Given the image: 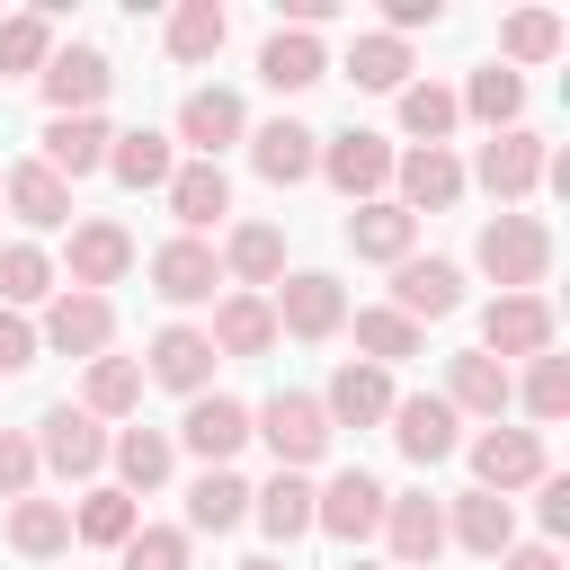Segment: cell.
<instances>
[{"instance_id": "obj_38", "label": "cell", "mask_w": 570, "mask_h": 570, "mask_svg": "<svg viewBox=\"0 0 570 570\" xmlns=\"http://www.w3.org/2000/svg\"><path fill=\"white\" fill-rule=\"evenodd\" d=\"M249 508H258V525H267L276 543L312 534V481H303V472H276L267 490H249Z\"/></svg>"}, {"instance_id": "obj_49", "label": "cell", "mask_w": 570, "mask_h": 570, "mask_svg": "<svg viewBox=\"0 0 570 570\" xmlns=\"http://www.w3.org/2000/svg\"><path fill=\"white\" fill-rule=\"evenodd\" d=\"M27 481H36V436L0 428V499H27Z\"/></svg>"}, {"instance_id": "obj_6", "label": "cell", "mask_w": 570, "mask_h": 570, "mask_svg": "<svg viewBox=\"0 0 570 570\" xmlns=\"http://www.w3.org/2000/svg\"><path fill=\"white\" fill-rule=\"evenodd\" d=\"M543 160H552V151H543V134L508 125V134H490V142H481V160H472V169H481V187H490L499 205H517V196H534V187H543Z\"/></svg>"}, {"instance_id": "obj_24", "label": "cell", "mask_w": 570, "mask_h": 570, "mask_svg": "<svg viewBox=\"0 0 570 570\" xmlns=\"http://www.w3.org/2000/svg\"><path fill=\"white\" fill-rule=\"evenodd\" d=\"M151 383H169V392H205L214 383V338L205 330H187V321H169L160 338H151Z\"/></svg>"}, {"instance_id": "obj_4", "label": "cell", "mask_w": 570, "mask_h": 570, "mask_svg": "<svg viewBox=\"0 0 570 570\" xmlns=\"http://www.w3.org/2000/svg\"><path fill=\"white\" fill-rule=\"evenodd\" d=\"M481 356H552V303L543 294H499L481 312Z\"/></svg>"}, {"instance_id": "obj_12", "label": "cell", "mask_w": 570, "mask_h": 570, "mask_svg": "<svg viewBox=\"0 0 570 570\" xmlns=\"http://www.w3.org/2000/svg\"><path fill=\"white\" fill-rule=\"evenodd\" d=\"M463 303V267L454 258H401L392 267V312L401 321H445Z\"/></svg>"}, {"instance_id": "obj_20", "label": "cell", "mask_w": 570, "mask_h": 570, "mask_svg": "<svg viewBox=\"0 0 570 570\" xmlns=\"http://www.w3.org/2000/svg\"><path fill=\"white\" fill-rule=\"evenodd\" d=\"M107 142H116V125H107V116H53V125H45V169L71 187V178L107 169Z\"/></svg>"}, {"instance_id": "obj_21", "label": "cell", "mask_w": 570, "mask_h": 570, "mask_svg": "<svg viewBox=\"0 0 570 570\" xmlns=\"http://www.w3.org/2000/svg\"><path fill=\"white\" fill-rule=\"evenodd\" d=\"M508 401H517V383H508V365H499V356H481V347H472V356H454V365H445V410H454V419H499Z\"/></svg>"}, {"instance_id": "obj_52", "label": "cell", "mask_w": 570, "mask_h": 570, "mask_svg": "<svg viewBox=\"0 0 570 570\" xmlns=\"http://www.w3.org/2000/svg\"><path fill=\"white\" fill-rule=\"evenodd\" d=\"M499 570H561V552H552V543H508Z\"/></svg>"}, {"instance_id": "obj_47", "label": "cell", "mask_w": 570, "mask_h": 570, "mask_svg": "<svg viewBox=\"0 0 570 570\" xmlns=\"http://www.w3.org/2000/svg\"><path fill=\"white\" fill-rule=\"evenodd\" d=\"M116 552L125 570H187V525H134Z\"/></svg>"}, {"instance_id": "obj_3", "label": "cell", "mask_w": 570, "mask_h": 570, "mask_svg": "<svg viewBox=\"0 0 570 570\" xmlns=\"http://www.w3.org/2000/svg\"><path fill=\"white\" fill-rule=\"evenodd\" d=\"M321 178H330L347 205H374V187H392V142L365 134V125H347V134L321 142Z\"/></svg>"}, {"instance_id": "obj_27", "label": "cell", "mask_w": 570, "mask_h": 570, "mask_svg": "<svg viewBox=\"0 0 570 570\" xmlns=\"http://www.w3.org/2000/svg\"><path fill=\"white\" fill-rule=\"evenodd\" d=\"M205 338H214V356H267V347H276V312H267V294H223Z\"/></svg>"}, {"instance_id": "obj_33", "label": "cell", "mask_w": 570, "mask_h": 570, "mask_svg": "<svg viewBox=\"0 0 570 570\" xmlns=\"http://www.w3.org/2000/svg\"><path fill=\"white\" fill-rule=\"evenodd\" d=\"M9 552H27V561L71 552V508H62V499H18V508H9Z\"/></svg>"}, {"instance_id": "obj_16", "label": "cell", "mask_w": 570, "mask_h": 570, "mask_svg": "<svg viewBox=\"0 0 570 570\" xmlns=\"http://www.w3.org/2000/svg\"><path fill=\"white\" fill-rule=\"evenodd\" d=\"M36 80H45L53 116H98V98H107V80H116V71H107V53H98V45H71V53H53Z\"/></svg>"}, {"instance_id": "obj_35", "label": "cell", "mask_w": 570, "mask_h": 570, "mask_svg": "<svg viewBox=\"0 0 570 570\" xmlns=\"http://www.w3.org/2000/svg\"><path fill=\"white\" fill-rule=\"evenodd\" d=\"M223 267L240 276V294H249V285H276V276H285V232H276V223H240V232L223 240Z\"/></svg>"}, {"instance_id": "obj_5", "label": "cell", "mask_w": 570, "mask_h": 570, "mask_svg": "<svg viewBox=\"0 0 570 570\" xmlns=\"http://www.w3.org/2000/svg\"><path fill=\"white\" fill-rule=\"evenodd\" d=\"M36 463H53L62 481H89V472L107 463V428H98L89 410H71V401H62V410H45V419H36Z\"/></svg>"}, {"instance_id": "obj_13", "label": "cell", "mask_w": 570, "mask_h": 570, "mask_svg": "<svg viewBox=\"0 0 570 570\" xmlns=\"http://www.w3.org/2000/svg\"><path fill=\"white\" fill-rule=\"evenodd\" d=\"M107 338H116L107 294H53V312L36 330V347H62V356H107Z\"/></svg>"}, {"instance_id": "obj_25", "label": "cell", "mask_w": 570, "mask_h": 570, "mask_svg": "<svg viewBox=\"0 0 570 570\" xmlns=\"http://www.w3.org/2000/svg\"><path fill=\"white\" fill-rule=\"evenodd\" d=\"M383 534H392V561L419 570V561L445 552V508H436L428 490H419V499H383Z\"/></svg>"}, {"instance_id": "obj_29", "label": "cell", "mask_w": 570, "mask_h": 570, "mask_svg": "<svg viewBox=\"0 0 570 570\" xmlns=\"http://www.w3.org/2000/svg\"><path fill=\"white\" fill-rule=\"evenodd\" d=\"M410 240H419V223H410L392 196H374V205H356V214H347V249H356V258L401 267V258H410Z\"/></svg>"}, {"instance_id": "obj_8", "label": "cell", "mask_w": 570, "mask_h": 570, "mask_svg": "<svg viewBox=\"0 0 570 570\" xmlns=\"http://www.w3.org/2000/svg\"><path fill=\"white\" fill-rule=\"evenodd\" d=\"M383 499H392V490H383L374 472H338L330 490H312V525L338 534V543H365V534L383 525Z\"/></svg>"}, {"instance_id": "obj_42", "label": "cell", "mask_w": 570, "mask_h": 570, "mask_svg": "<svg viewBox=\"0 0 570 570\" xmlns=\"http://www.w3.org/2000/svg\"><path fill=\"white\" fill-rule=\"evenodd\" d=\"M347 80H356V89H410V45H401V36H356Z\"/></svg>"}, {"instance_id": "obj_32", "label": "cell", "mask_w": 570, "mask_h": 570, "mask_svg": "<svg viewBox=\"0 0 570 570\" xmlns=\"http://www.w3.org/2000/svg\"><path fill=\"white\" fill-rule=\"evenodd\" d=\"M240 517H249V481H240L232 463H205L196 490H187V525H196V534H223V525H240Z\"/></svg>"}, {"instance_id": "obj_55", "label": "cell", "mask_w": 570, "mask_h": 570, "mask_svg": "<svg viewBox=\"0 0 570 570\" xmlns=\"http://www.w3.org/2000/svg\"><path fill=\"white\" fill-rule=\"evenodd\" d=\"M347 570H374V561H347Z\"/></svg>"}, {"instance_id": "obj_1", "label": "cell", "mask_w": 570, "mask_h": 570, "mask_svg": "<svg viewBox=\"0 0 570 570\" xmlns=\"http://www.w3.org/2000/svg\"><path fill=\"white\" fill-rule=\"evenodd\" d=\"M472 258H481V276H499L508 294H534L543 267H552V232H543L534 214H490L481 240H472Z\"/></svg>"}, {"instance_id": "obj_39", "label": "cell", "mask_w": 570, "mask_h": 570, "mask_svg": "<svg viewBox=\"0 0 570 570\" xmlns=\"http://www.w3.org/2000/svg\"><path fill=\"white\" fill-rule=\"evenodd\" d=\"M454 107H463V116H481L490 134H508V125H517V107H525V80L490 62V71H472V89H463Z\"/></svg>"}, {"instance_id": "obj_34", "label": "cell", "mask_w": 570, "mask_h": 570, "mask_svg": "<svg viewBox=\"0 0 570 570\" xmlns=\"http://www.w3.org/2000/svg\"><path fill=\"white\" fill-rule=\"evenodd\" d=\"M223 36H232L223 0H178V9H169V62H214Z\"/></svg>"}, {"instance_id": "obj_46", "label": "cell", "mask_w": 570, "mask_h": 570, "mask_svg": "<svg viewBox=\"0 0 570 570\" xmlns=\"http://www.w3.org/2000/svg\"><path fill=\"white\" fill-rule=\"evenodd\" d=\"M134 525H142V517H134V499H125V490H89V499H80V517H71V534H80V543H125Z\"/></svg>"}, {"instance_id": "obj_19", "label": "cell", "mask_w": 570, "mask_h": 570, "mask_svg": "<svg viewBox=\"0 0 570 570\" xmlns=\"http://www.w3.org/2000/svg\"><path fill=\"white\" fill-rule=\"evenodd\" d=\"M240 134H249V116H240L232 89H187L178 98V142H196V160H223V142H240Z\"/></svg>"}, {"instance_id": "obj_44", "label": "cell", "mask_w": 570, "mask_h": 570, "mask_svg": "<svg viewBox=\"0 0 570 570\" xmlns=\"http://www.w3.org/2000/svg\"><path fill=\"white\" fill-rule=\"evenodd\" d=\"M356 347H365V365H401V356H419V321L374 303V312H356Z\"/></svg>"}, {"instance_id": "obj_14", "label": "cell", "mask_w": 570, "mask_h": 570, "mask_svg": "<svg viewBox=\"0 0 570 570\" xmlns=\"http://www.w3.org/2000/svg\"><path fill=\"white\" fill-rule=\"evenodd\" d=\"M178 436H187V454L232 463V454L249 445V401H232V392H196V401H187V419H178Z\"/></svg>"}, {"instance_id": "obj_48", "label": "cell", "mask_w": 570, "mask_h": 570, "mask_svg": "<svg viewBox=\"0 0 570 570\" xmlns=\"http://www.w3.org/2000/svg\"><path fill=\"white\" fill-rule=\"evenodd\" d=\"M525 419H570V365L561 356H534V374H525Z\"/></svg>"}, {"instance_id": "obj_54", "label": "cell", "mask_w": 570, "mask_h": 570, "mask_svg": "<svg viewBox=\"0 0 570 570\" xmlns=\"http://www.w3.org/2000/svg\"><path fill=\"white\" fill-rule=\"evenodd\" d=\"M232 570H285V561H267V552H258V561H232Z\"/></svg>"}, {"instance_id": "obj_18", "label": "cell", "mask_w": 570, "mask_h": 570, "mask_svg": "<svg viewBox=\"0 0 570 570\" xmlns=\"http://www.w3.org/2000/svg\"><path fill=\"white\" fill-rule=\"evenodd\" d=\"M134 267V232L125 223H71V294H98V285H116Z\"/></svg>"}, {"instance_id": "obj_37", "label": "cell", "mask_w": 570, "mask_h": 570, "mask_svg": "<svg viewBox=\"0 0 570 570\" xmlns=\"http://www.w3.org/2000/svg\"><path fill=\"white\" fill-rule=\"evenodd\" d=\"M134 401H142V365H134V356H89L80 410H89V419H125Z\"/></svg>"}, {"instance_id": "obj_10", "label": "cell", "mask_w": 570, "mask_h": 570, "mask_svg": "<svg viewBox=\"0 0 570 570\" xmlns=\"http://www.w3.org/2000/svg\"><path fill=\"white\" fill-rule=\"evenodd\" d=\"M472 472H481L490 499H508V490L543 481V436L534 428H490V436H472Z\"/></svg>"}, {"instance_id": "obj_40", "label": "cell", "mask_w": 570, "mask_h": 570, "mask_svg": "<svg viewBox=\"0 0 570 570\" xmlns=\"http://www.w3.org/2000/svg\"><path fill=\"white\" fill-rule=\"evenodd\" d=\"M45 62H53V9L0 18V71H45Z\"/></svg>"}, {"instance_id": "obj_53", "label": "cell", "mask_w": 570, "mask_h": 570, "mask_svg": "<svg viewBox=\"0 0 570 570\" xmlns=\"http://www.w3.org/2000/svg\"><path fill=\"white\" fill-rule=\"evenodd\" d=\"M561 525H570V481L543 472V534H561Z\"/></svg>"}, {"instance_id": "obj_26", "label": "cell", "mask_w": 570, "mask_h": 570, "mask_svg": "<svg viewBox=\"0 0 570 570\" xmlns=\"http://www.w3.org/2000/svg\"><path fill=\"white\" fill-rule=\"evenodd\" d=\"M169 214L187 223V240H196L205 223H223V214H232V178H223V160H187V169H169Z\"/></svg>"}, {"instance_id": "obj_23", "label": "cell", "mask_w": 570, "mask_h": 570, "mask_svg": "<svg viewBox=\"0 0 570 570\" xmlns=\"http://www.w3.org/2000/svg\"><path fill=\"white\" fill-rule=\"evenodd\" d=\"M0 196H9V214H18L27 232H53V223H71V187H62L45 160H18V169H0Z\"/></svg>"}, {"instance_id": "obj_45", "label": "cell", "mask_w": 570, "mask_h": 570, "mask_svg": "<svg viewBox=\"0 0 570 570\" xmlns=\"http://www.w3.org/2000/svg\"><path fill=\"white\" fill-rule=\"evenodd\" d=\"M499 53H508V62H552V53H561V18H552V9H517V18L499 27ZM508 62H499V71H508Z\"/></svg>"}, {"instance_id": "obj_41", "label": "cell", "mask_w": 570, "mask_h": 570, "mask_svg": "<svg viewBox=\"0 0 570 570\" xmlns=\"http://www.w3.org/2000/svg\"><path fill=\"white\" fill-rule=\"evenodd\" d=\"M45 294H53V258H45L36 240H9V249H0V312L45 303Z\"/></svg>"}, {"instance_id": "obj_9", "label": "cell", "mask_w": 570, "mask_h": 570, "mask_svg": "<svg viewBox=\"0 0 570 570\" xmlns=\"http://www.w3.org/2000/svg\"><path fill=\"white\" fill-rule=\"evenodd\" d=\"M392 187H401L392 205H401L410 223H419V214H445V205L463 196V160H454L445 142H428V151H410V160H392Z\"/></svg>"}, {"instance_id": "obj_30", "label": "cell", "mask_w": 570, "mask_h": 570, "mask_svg": "<svg viewBox=\"0 0 570 570\" xmlns=\"http://www.w3.org/2000/svg\"><path fill=\"white\" fill-rule=\"evenodd\" d=\"M107 463H116V481H125V499H142V490H160V481H169V463H178V445H169L160 428H125V436H107Z\"/></svg>"}, {"instance_id": "obj_22", "label": "cell", "mask_w": 570, "mask_h": 570, "mask_svg": "<svg viewBox=\"0 0 570 570\" xmlns=\"http://www.w3.org/2000/svg\"><path fill=\"white\" fill-rule=\"evenodd\" d=\"M392 374L383 365H338L330 374V392H321V410H330V428H374V419H392Z\"/></svg>"}, {"instance_id": "obj_51", "label": "cell", "mask_w": 570, "mask_h": 570, "mask_svg": "<svg viewBox=\"0 0 570 570\" xmlns=\"http://www.w3.org/2000/svg\"><path fill=\"white\" fill-rule=\"evenodd\" d=\"M383 36H410V27H436V0H383Z\"/></svg>"}, {"instance_id": "obj_17", "label": "cell", "mask_w": 570, "mask_h": 570, "mask_svg": "<svg viewBox=\"0 0 570 570\" xmlns=\"http://www.w3.org/2000/svg\"><path fill=\"white\" fill-rule=\"evenodd\" d=\"M249 169H258L267 187H294V178H312V169H321V134H312V125H294V116L258 125V134H249Z\"/></svg>"}, {"instance_id": "obj_15", "label": "cell", "mask_w": 570, "mask_h": 570, "mask_svg": "<svg viewBox=\"0 0 570 570\" xmlns=\"http://www.w3.org/2000/svg\"><path fill=\"white\" fill-rule=\"evenodd\" d=\"M463 419L445 410V392H410V401H392V445L410 454V463H445L463 436H454Z\"/></svg>"}, {"instance_id": "obj_43", "label": "cell", "mask_w": 570, "mask_h": 570, "mask_svg": "<svg viewBox=\"0 0 570 570\" xmlns=\"http://www.w3.org/2000/svg\"><path fill=\"white\" fill-rule=\"evenodd\" d=\"M454 116H463V107H454V89H436V80H410V89H401V134H419V151H428V142H445V134H454Z\"/></svg>"}, {"instance_id": "obj_31", "label": "cell", "mask_w": 570, "mask_h": 570, "mask_svg": "<svg viewBox=\"0 0 570 570\" xmlns=\"http://www.w3.org/2000/svg\"><path fill=\"white\" fill-rule=\"evenodd\" d=\"M330 71V53H321V36H303V27H276L267 45H258V80L267 89H312Z\"/></svg>"}, {"instance_id": "obj_2", "label": "cell", "mask_w": 570, "mask_h": 570, "mask_svg": "<svg viewBox=\"0 0 570 570\" xmlns=\"http://www.w3.org/2000/svg\"><path fill=\"white\" fill-rule=\"evenodd\" d=\"M249 436H267L276 445V472H303V463H321L330 454V410H321V392H276V401H258L249 410Z\"/></svg>"}, {"instance_id": "obj_36", "label": "cell", "mask_w": 570, "mask_h": 570, "mask_svg": "<svg viewBox=\"0 0 570 570\" xmlns=\"http://www.w3.org/2000/svg\"><path fill=\"white\" fill-rule=\"evenodd\" d=\"M107 169L125 178V187H169V134H151V125H134V134H116L107 142Z\"/></svg>"}, {"instance_id": "obj_7", "label": "cell", "mask_w": 570, "mask_h": 570, "mask_svg": "<svg viewBox=\"0 0 570 570\" xmlns=\"http://www.w3.org/2000/svg\"><path fill=\"white\" fill-rule=\"evenodd\" d=\"M276 330H294V338H330L338 321H347V294H338V276H321V267H303V276H276Z\"/></svg>"}, {"instance_id": "obj_11", "label": "cell", "mask_w": 570, "mask_h": 570, "mask_svg": "<svg viewBox=\"0 0 570 570\" xmlns=\"http://www.w3.org/2000/svg\"><path fill=\"white\" fill-rule=\"evenodd\" d=\"M214 285H223V258H214L205 240L178 232V240L151 249V294H160V303H214Z\"/></svg>"}, {"instance_id": "obj_28", "label": "cell", "mask_w": 570, "mask_h": 570, "mask_svg": "<svg viewBox=\"0 0 570 570\" xmlns=\"http://www.w3.org/2000/svg\"><path fill=\"white\" fill-rule=\"evenodd\" d=\"M445 534H454L472 561H499V552L517 543V517H508V499H490V490H463V499H454V517H445Z\"/></svg>"}, {"instance_id": "obj_50", "label": "cell", "mask_w": 570, "mask_h": 570, "mask_svg": "<svg viewBox=\"0 0 570 570\" xmlns=\"http://www.w3.org/2000/svg\"><path fill=\"white\" fill-rule=\"evenodd\" d=\"M27 365H36V330L18 312H0V374H27Z\"/></svg>"}]
</instances>
